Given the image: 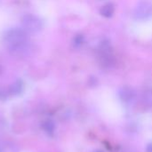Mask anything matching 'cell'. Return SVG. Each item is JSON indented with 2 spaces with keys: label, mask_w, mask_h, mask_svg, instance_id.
Instances as JSON below:
<instances>
[{
  "label": "cell",
  "mask_w": 152,
  "mask_h": 152,
  "mask_svg": "<svg viewBox=\"0 0 152 152\" xmlns=\"http://www.w3.org/2000/svg\"><path fill=\"white\" fill-rule=\"evenodd\" d=\"M114 11H115V7L114 5L111 4V3H108L106 4H104L102 8H101V14L106 18H110L113 15L114 13Z\"/></svg>",
  "instance_id": "cell-8"
},
{
  "label": "cell",
  "mask_w": 152,
  "mask_h": 152,
  "mask_svg": "<svg viewBox=\"0 0 152 152\" xmlns=\"http://www.w3.org/2000/svg\"><path fill=\"white\" fill-rule=\"evenodd\" d=\"M22 28L28 33H37L43 28V22L37 15L28 13L21 18Z\"/></svg>",
  "instance_id": "cell-2"
},
{
  "label": "cell",
  "mask_w": 152,
  "mask_h": 152,
  "mask_svg": "<svg viewBox=\"0 0 152 152\" xmlns=\"http://www.w3.org/2000/svg\"><path fill=\"white\" fill-rule=\"evenodd\" d=\"M8 51L13 56L20 58H28L31 57L35 53V47L26 42L25 44H22L19 46L8 49Z\"/></svg>",
  "instance_id": "cell-4"
},
{
  "label": "cell",
  "mask_w": 152,
  "mask_h": 152,
  "mask_svg": "<svg viewBox=\"0 0 152 152\" xmlns=\"http://www.w3.org/2000/svg\"><path fill=\"white\" fill-rule=\"evenodd\" d=\"M23 90V83L21 80H17L9 87V94L12 95H19Z\"/></svg>",
  "instance_id": "cell-7"
},
{
  "label": "cell",
  "mask_w": 152,
  "mask_h": 152,
  "mask_svg": "<svg viewBox=\"0 0 152 152\" xmlns=\"http://www.w3.org/2000/svg\"><path fill=\"white\" fill-rule=\"evenodd\" d=\"M83 43H84V37L82 35H77L73 40V44L76 46H80V45H82Z\"/></svg>",
  "instance_id": "cell-11"
},
{
  "label": "cell",
  "mask_w": 152,
  "mask_h": 152,
  "mask_svg": "<svg viewBox=\"0 0 152 152\" xmlns=\"http://www.w3.org/2000/svg\"><path fill=\"white\" fill-rule=\"evenodd\" d=\"M4 42L8 49L19 46L28 42V32L20 28H11L5 33Z\"/></svg>",
  "instance_id": "cell-1"
},
{
  "label": "cell",
  "mask_w": 152,
  "mask_h": 152,
  "mask_svg": "<svg viewBox=\"0 0 152 152\" xmlns=\"http://www.w3.org/2000/svg\"><path fill=\"white\" fill-rule=\"evenodd\" d=\"M147 152H152V143H150L147 147Z\"/></svg>",
  "instance_id": "cell-12"
},
{
  "label": "cell",
  "mask_w": 152,
  "mask_h": 152,
  "mask_svg": "<svg viewBox=\"0 0 152 152\" xmlns=\"http://www.w3.org/2000/svg\"><path fill=\"white\" fill-rule=\"evenodd\" d=\"M43 127L45 129V131L48 134H53V132H54V128H55V126H54V123L51 120H47L44 123L43 125Z\"/></svg>",
  "instance_id": "cell-9"
},
{
  "label": "cell",
  "mask_w": 152,
  "mask_h": 152,
  "mask_svg": "<svg viewBox=\"0 0 152 152\" xmlns=\"http://www.w3.org/2000/svg\"><path fill=\"white\" fill-rule=\"evenodd\" d=\"M95 152H102V151H95Z\"/></svg>",
  "instance_id": "cell-13"
},
{
  "label": "cell",
  "mask_w": 152,
  "mask_h": 152,
  "mask_svg": "<svg viewBox=\"0 0 152 152\" xmlns=\"http://www.w3.org/2000/svg\"><path fill=\"white\" fill-rule=\"evenodd\" d=\"M134 16L138 20H147L152 17V4L148 1H140L134 12Z\"/></svg>",
  "instance_id": "cell-3"
},
{
  "label": "cell",
  "mask_w": 152,
  "mask_h": 152,
  "mask_svg": "<svg viewBox=\"0 0 152 152\" xmlns=\"http://www.w3.org/2000/svg\"><path fill=\"white\" fill-rule=\"evenodd\" d=\"M119 97L122 102H130L135 98V92L133 88L129 86L122 87L118 92Z\"/></svg>",
  "instance_id": "cell-5"
},
{
  "label": "cell",
  "mask_w": 152,
  "mask_h": 152,
  "mask_svg": "<svg viewBox=\"0 0 152 152\" xmlns=\"http://www.w3.org/2000/svg\"><path fill=\"white\" fill-rule=\"evenodd\" d=\"M0 152H19V149L11 142L0 141Z\"/></svg>",
  "instance_id": "cell-6"
},
{
  "label": "cell",
  "mask_w": 152,
  "mask_h": 152,
  "mask_svg": "<svg viewBox=\"0 0 152 152\" xmlns=\"http://www.w3.org/2000/svg\"><path fill=\"white\" fill-rule=\"evenodd\" d=\"M143 102L147 106L152 108V90H148L143 94Z\"/></svg>",
  "instance_id": "cell-10"
}]
</instances>
